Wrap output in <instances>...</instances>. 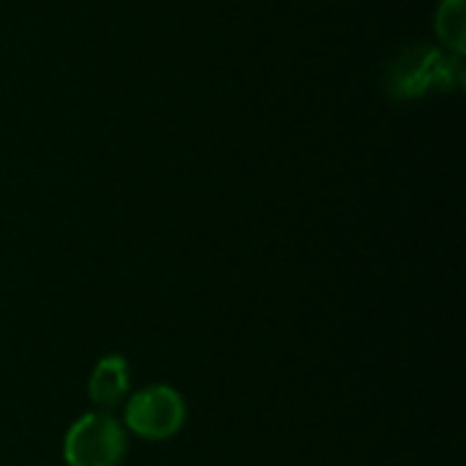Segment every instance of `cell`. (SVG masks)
<instances>
[{
	"label": "cell",
	"instance_id": "3",
	"mask_svg": "<svg viewBox=\"0 0 466 466\" xmlns=\"http://www.w3.org/2000/svg\"><path fill=\"white\" fill-rule=\"evenodd\" d=\"M186 423V404L169 385H150L126 401V426L142 440H169Z\"/></svg>",
	"mask_w": 466,
	"mask_h": 466
},
{
	"label": "cell",
	"instance_id": "5",
	"mask_svg": "<svg viewBox=\"0 0 466 466\" xmlns=\"http://www.w3.org/2000/svg\"><path fill=\"white\" fill-rule=\"evenodd\" d=\"M466 0H440L434 14V33L440 46L461 57L466 52Z\"/></svg>",
	"mask_w": 466,
	"mask_h": 466
},
{
	"label": "cell",
	"instance_id": "4",
	"mask_svg": "<svg viewBox=\"0 0 466 466\" xmlns=\"http://www.w3.org/2000/svg\"><path fill=\"white\" fill-rule=\"evenodd\" d=\"M128 363L120 355H106L90 374L87 396L96 407L112 410L128 396Z\"/></svg>",
	"mask_w": 466,
	"mask_h": 466
},
{
	"label": "cell",
	"instance_id": "2",
	"mask_svg": "<svg viewBox=\"0 0 466 466\" xmlns=\"http://www.w3.org/2000/svg\"><path fill=\"white\" fill-rule=\"evenodd\" d=\"M126 448V429L117 418L109 412H87L68 429L63 459L68 466H120Z\"/></svg>",
	"mask_w": 466,
	"mask_h": 466
},
{
	"label": "cell",
	"instance_id": "1",
	"mask_svg": "<svg viewBox=\"0 0 466 466\" xmlns=\"http://www.w3.org/2000/svg\"><path fill=\"white\" fill-rule=\"evenodd\" d=\"M464 63L434 44L404 46L385 68L382 87L393 101H415L464 87Z\"/></svg>",
	"mask_w": 466,
	"mask_h": 466
}]
</instances>
